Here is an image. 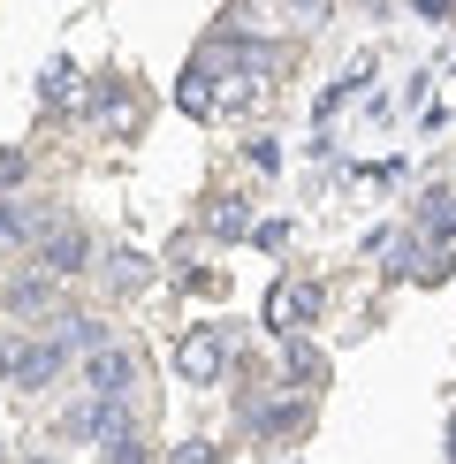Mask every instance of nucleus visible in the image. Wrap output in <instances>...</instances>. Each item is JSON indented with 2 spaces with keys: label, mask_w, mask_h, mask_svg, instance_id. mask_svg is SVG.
I'll use <instances>...</instances> for the list:
<instances>
[{
  "label": "nucleus",
  "mask_w": 456,
  "mask_h": 464,
  "mask_svg": "<svg viewBox=\"0 0 456 464\" xmlns=\"http://www.w3.org/2000/svg\"><path fill=\"white\" fill-rule=\"evenodd\" d=\"M38 100H46V107H69V100H76V69H69V62H46V76H38Z\"/></svg>",
  "instance_id": "obj_13"
},
{
  "label": "nucleus",
  "mask_w": 456,
  "mask_h": 464,
  "mask_svg": "<svg viewBox=\"0 0 456 464\" xmlns=\"http://www.w3.org/2000/svg\"><path fill=\"white\" fill-rule=\"evenodd\" d=\"M91 122H100V130H129V122H138V100H129L122 84H107L100 100H91Z\"/></svg>",
  "instance_id": "obj_9"
},
{
  "label": "nucleus",
  "mask_w": 456,
  "mask_h": 464,
  "mask_svg": "<svg viewBox=\"0 0 456 464\" xmlns=\"http://www.w3.org/2000/svg\"><path fill=\"white\" fill-rule=\"evenodd\" d=\"M0 183H24V152H0Z\"/></svg>",
  "instance_id": "obj_18"
},
{
  "label": "nucleus",
  "mask_w": 456,
  "mask_h": 464,
  "mask_svg": "<svg viewBox=\"0 0 456 464\" xmlns=\"http://www.w3.org/2000/svg\"><path fill=\"white\" fill-rule=\"evenodd\" d=\"M252 168H266V176H274V168H281V152H274V138H252Z\"/></svg>",
  "instance_id": "obj_17"
},
{
  "label": "nucleus",
  "mask_w": 456,
  "mask_h": 464,
  "mask_svg": "<svg viewBox=\"0 0 456 464\" xmlns=\"http://www.w3.org/2000/svg\"><path fill=\"white\" fill-rule=\"evenodd\" d=\"M221 365H228V335L221 327H190V335L176 343V373L190 381V389H214Z\"/></svg>",
  "instance_id": "obj_4"
},
{
  "label": "nucleus",
  "mask_w": 456,
  "mask_h": 464,
  "mask_svg": "<svg viewBox=\"0 0 456 464\" xmlns=\"http://www.w3.org/2000/svg\"><path fill=\"white\" fill-rule=\"evenodd\" d=\"M100 450H107V464H145V441H138V427H122V434H107Z\"/></svg>",
  "instance_id": "obj_14"
},
{
  "label": "nucleus",
  "mask_w": 456,
  "mask_h": 464,
  "mask_svg": "<svg viewBox=\"0 0 456 464\" xmlns=\"http://www.w3.org/2000/svg\"><path fill=\"white\" fill-rule=\"evenodd\" d=\"M46 206H24V198H0V251H24V244H38L46 237Z\"/></svg>",
  "instance_id": "obj_6"
},
{
  "label": "nucleus",
  "mask_w": 456,
  "mask_h": 464,
  "mask_svg": "<svg viewBox=\"0 0 456 464\" xmlns=\"http://www.w3.org/2000/svg\"><path fill=\"white\" fill-rule=\"evenodd\" d=\"M319 313V289L312 282H274V297H266V327L274 335H297V320Z\"/></svg>",
  "instance_id": "obj_5"
},
{
  "label": "nucleus",
  "mask_w": 456,
  "mask_h": 464,
  "mask_svg": "<svg viewBox=\"0 0 456 464\" xmlns=\"http://www.w3.org/2000/svg\"><path fill=\"white\" fill-rule=\"evenodd\" d=\"M0 304H8V313H46V304H53V275L8 282V289H0Z\"/></svg>",
  "instance_id": "obj_8"
},
{
  "label": "nucleus",
  "mask_w": 456,
  "mask_h": 464,
  "mask_svg": "<svg viewBox=\"0 0 456 464\" xmlns=\"http://www.w3.org/2000/svg\"><path fill=\"white\" fill-rule=\"evenodd\" d=\"M328 8H335V0H297V15H304V24H319Z\"/></svg>",
  "instance_id": "obj_19"
},
{
  "label": "nucleus",
  "mask_w": 456,
  "mask_h": 464,
  "mask_svg": "<svg viewBox=\"0 0 456 464\" xmlns=\"http://www.w3.org/2000/svg\"><path fill=\"white\" fill-rule=\"evenodd\" d=\"M107 282L129 297V289H145V282H152V266L138 259V251H107Z\"/></svg>",
  "instance_id": "obj_11"
},
{
  "label": "nucleus",
  "mask_w": 456,
  "mask_h": 464,
  "mask_svg": "<svg viewBox=\"0 0 456 464\" xmlns=\"http://www.w3.org/2000/svg\"><path fill=\"white\" fill-rule=\"evenodd\" d=\"M319 373H328V365H319L312 343H290V381H319Z\"/></svg>",
  "instance_id": "obj_15"
},
{
  "label": "nucleus",
  "mask_w": 456,
  "mask_h": 464,
  "mask_svg": "<svg viewBox=\"0 0 456 464\" xmlns=\"http://www.w3.org/2000/svg\"><path fill=\"white\" fill-rule=\"evenodd\" d=\"M418 228H426V237H456V198H449V190L418 198Z\"/></svg>",
  "instance_id": "obj_12"
},
{
  "label": "nucleus",
  "mask_w": 456,
  "mask_h": 464,
  "mask_svg": "<svg viewBox=\"0 0 456 464\" xmlns=\"http://www.w3.org/2000/svg\"><path fill=\"white\" fill-rule=\"evenodd\" d=\"M418 15H449V0H418Z\"/></svg>",
  "instance_id": "obj_20"
},
{
  "label": "nucleus",
  "mask_w": 456,
  "mask_h": 464,
  "mask_svg": "<svg viewBox=\"0 0 456 464\" xmlns=\"http://www.w3.org/2000/svg\"><path fill=\"white\" fill-rule=\"evenodd\" d=\"M62 365H69V351H62L53 335H38V343H8L0 373H8V389H15V396H38L53 373H62Z\"/></svg>",
  "instance_id": "obj_2"
},
{
  "label": "nucleus",
  "mask_w": 456,
  "mask_h": 464,
  "mask_svg": "<svg viewBox=\"0 0 456 464\" xmlns=\"http://www.w3.org/2000/svg\"><path fill=\"white\" fill-rule=\"evenodd\" d=\"M214 457H221V450H214V441H183V450H176V457H167V464H214Z\"/></svg>",
  "instance_id": "obj_16"
},
{
  "label": "nucleus",
  "mask_w": 456,
  "mask_h": 464,
  "mask_svg": "<svg viewBox=\"0 0 456 464\" xmlns=\"http://www.w3.org/2000/svg\"><path fill=\"white\" fill-rule=\"evenodd\" d=\"M449 464H456V419H449Z\"/></svg>",
  "instance_id": "obj_21"
},
{
  "label": "nucleus",
  "mask_w": 456,
  "mask_h": 464,
  "mask_svg": "<svg viewBox=\"0 0 456 464\" xmlns=\"http://www.w3.org/2000/svg\"><path fill=\"white\" fill-rule=\"evenodd\" d=\"M205 228H214V237H252V206H243V198H214Z\"/></svg>",
  "instance_id": "obj_10"
},
{
  "label": "nucleus",
  "mask_w": 456,
  "mask_h": 464,
  "mask_svg": "<svg viewBox=\"0 0 456 464\" xmlns=\"http://www.w3.org/2000/svg\"><path fill=\"white\" fill-rule=\"evenodd\" d=\"M38 464H46V457H38Z\"/></svg>",
  "instance_id": "obj_22"
},
{
  "label": "nucleus",
  "mask_w": 456,
  "mask_h": 464,
  "mask_svg": "<svg viewBox=\"0 0 456 464\" xmlns=\"http://www.w3.org/2000/svg\"><path fill=\"white\" fill-rule=\"evenodd\" d=\"M53 343H62L69 358H84V351H100V343H114V335H107V320H84V313H53Z\"/></svg>",
  "instance_id": "obj_7"
},
{
  "label": "nucleus",
  "mask_w": 456,
  "mask_h": 464,
  "mask_svg": "<svg viewBox=\"0 0 456 464\" xmlns=\"http://www.w3.org/2000/svg\"><path fill=\"white\" fill-rule=\"evenodd\" d=\"M145 381V365L129 343H100V351H84V396H107V403H129Z\"/></svg>",
  "instance_id": "obj_1"
},
{
  "label": "nucleus",
  "mask_w": 456,
  "mask_h": 464,
  "mask_svg": "<svg viewBox=\"0 0 456 464\" xmlns=\"http://www.w3.org/2000/svg\"><path fill=\"white\" fill-rule=\"evenodd\" d=\"M31 259H38V275L69 282V275H84V259H91V237H84L76 221H62V214H53V221H46V237L31 244Z\"/></svg>",
  "instance_id": "obj_3"
}]
</instances>
